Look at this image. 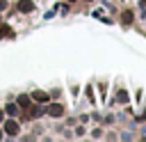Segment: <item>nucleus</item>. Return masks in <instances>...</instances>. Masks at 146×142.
<instances>
[{
  "mask_svg": "<svg viewBox=\"0 0 146 142\" xmlns=\"http://www.w3.org/2000/svg\"><path fill=\"white\" fill-rule=\"evenodd\" d=\"M46 112H48L50 117H62V115H64V105H59V103H50V105L46 108Z\"/></svg>",
  "mask_w": 146,
  "mask_h": 142,
  "instance_id": "1",
  "label": "nucleus"
},
{
  "mask_svg": "<svg viewBox=\"0 0 146 142\" xmlns=\"http://www.w3.org/2000/svg\"><path fill=\"white\" fill-rule=\"evenodd\" d=\"M5 133H7V135H16V133H18V124H16L14 119H7V124H5Z\"/></svg>",
  "mask_w": 146,
  "mask_h": 142,
  "instance_id": "2",
  "label": "nucleus"
},
{
  "mask_svg": "<svg viewBox=\"0 0 146 142\" xmlns=\"http://www.w3.org/2000/svg\"><path fill=\"white\" fill-rule=\"evenodd\" d=\"M0 39H14V30L9 25H0Z\"/></svg>",
  "mask_w": 146,
  "mask_h": 142,
  "instance_id": "3",
  "label": "nucleus"
},
{
  "mask_svg": "<svg viewBox=\"0 0 146 142\" xmlns=\"http://www.w3.org/2000/svg\"><path fill=\"white\" fill-rule=\"evenodd\" d=\"M16 103H18V108H30V105H32V98H30L27 94H21Z\"/></svg>",
  "mask_w": 146,
  "mask_h": 142,
  "instance_id": "4",
  "label": "nucleus"
},
{
  "mask_svg": "<svg viewBox=\"0 0 146 142\" xmlns=\"http://www.w3.org/2000/svg\"><path fill=\"white\" fill-rule=\"evenodd\" d=\"M18 9L27 14V11H32V9H34V5H32V0H21V2H18Z\"/></svg>",
  "mask_w": 146,
  "mask_h": 142,
  "instance_id": "5",
  "label": "nucleus"
},
{
  "mask_svg": "<svg viewBox=\"0 0 146 142\" xmlns=\"http://www.w3.org/2000/svg\"><path fill=\"white\" fill-rule=\"evenodd\" d=\"M5 112H7L9 117H14V115H18V103H7V108H5Z\"/></svg>",
  "mask_w": 146,
  "mask_h": 142,
  "instance_id": "6",
  "label": "nucleus"
},
{
  "mask_svg": "<svg viewBox=\"0 0 146 142\" xmlns=\"http://www.w3.org/2000/svg\"><path fill=\"white\" fill-rule=\"evenodd\" d=\"M32 98H34L36 103H43V101H48V94H46V92H34Z\"/></svg>",
  "mask_w": 146,
  "mask_h": 142,
  "instance_id": "7",
  "label": "nucleus"
},
{
  "mask_svg": "<svg viewBox=\"0 0 146 142\" xmlns=\"http://www.w3.org/2000/svg\"><path fill=\"white\" fill-rule=\"evenodd\" d=\"M27 110H30V119H36V117H41V108H39V105H30Z\"/></svg>",
  "mask_w": 146,
  "mask_h": 142,
  "instance_id": "8",
  "label": "nucleus"
},
{
  "mask_svg": "<svg viewBox=\"0 0 146 142\" xmlns=\"http://www.w3.org/2000/svg\"><path fill=\"white\" fill-rule=\"evenodd\" d=\"M132 11H123V23H132Z\"/></svg>",
  "mask_w": 146,
  "mask_h": 142,
  "instance_id": "9",
  "label": "nucleus"
},
{
  "mask_svg": "<svg viewBox=\"0 0 146 142\" xmlns=\"http://www.w3.org/2000/svg\"><path fill=\"white\" fill-rule=\"evenodd\" d=\"M116 98H119V103H128V94H125V92H119Z\"/></svg>",
  "mask_w": 146,
  "mask_h": 142,
  "instance_id": "10",
  "label": "nucleus"
},
{
  "mask_svg": "<svg viewBox=\"0 0 146 142\" xmlns=\"http://www.w3.org/2000/svg\"><path fill=\"white\" fill-rule=\"evenodd\" d=\"M5 7H7V0H0V11H2Z\"/></svg>",
  "mask_w": 146,
  "mask_h": 142,
  "instance_id": "11",
  "label": "nucleus"
},
{
  "mask_svg": "<svg viewBox=\"0 0 146 142\" xmlns=\"http://www.w3.org/2000/svg\"><path fill=\"white\" fill-rule=\"evenodd\" d=\"M2 117H5V115H2V112H0V121H2Z\"/></svg>",
  "mask_w": 146,
  "mask_h": 142,
  "instance_id": "12",
  "label": "nucleus"
},
{
  "mask_svg": "<svg viewBox=\"0 0 146 142\" xmlns=\"http://www.w3.org/2000/svg\"><path fill=\"white\" fill-rule=\"evenodd\" d=\"M0 137H2V131H0Z\"/></svg>",
  "mask_w": 146,
  "mask_h": 142,
  "instance_id": "13",
  "label": "nucleus"
},
{
  "mask_svg": "<svg viewBox=\"0 0 146 142\" xmlns=\"http://www.w3.org/2000/svg\"><path fill=\"white\" fill-rule=\"evenodd\" d=\"M68 2H73V0H68Z\"/></svg>",
  "mask_w": 146,
  "mask_h": 142,
  "instance_id": "14",
  "label": "nucleus"
}]
</instances>
